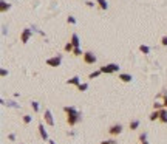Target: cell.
I'll return each mask as SVG.
<instances>
[{"mask_svg": "<svg viewBox=\"0 0 167 144\" xmlns=\"http://www.w3.org/2000/svg\"><path fill=\"white\" fill-rule=\"evenodd\" d=\"M8 139H11V141H16V135H14V133H10V135H8Z\"/></svg>", "mask_w": 167, "mask_h": 144, "instance_id": "obj_30", "label": "cell"}, {"mask_svg": "<svg viewBox=\"0 0 167 144\" xmlns=\"http://www.w3.org/2000/svg\"><path fill=\"white\" fill-rule=\"evenodd\" d=\"M82 59H84V62H85L87 65H94V64H96V61H98V57H96V54H94V53L87 51V53H84Z\"/></svg>", "mask_w": 167, "mask_h": 144, "instance_id": "obj_3", "label": "cell"}, {"mask_svg": "<svg viewBox=\"0 0 167 144\" xmlns=\"http://www.w3.org/2000/svg\"><path fill=\"white\" fill-rule=\"evenodd\" d=\"M0 74H2V78H5V76H8V70H5V68H3L2 71H0Z\"/></svg>", "mask_w": 167, "mask_h": 144, "instance_id": "obj_31", "label": "cell"}, {"mask_svg": "<svg viewBox=\"0 0 167 144\" xmlns=\"http://www.w3.org/2000/svg\"><path fill=\"white\" fill-rule=\"evenodd\" d=\"M31 36H33V30H31V28H25L23 31H22V34H20V42L22 43H28V40L31 39Z\"/></svg>", "mask_w": 167, "mask_h": 144, "instance_id": "obj_6", "label": "cell"}, {"mask_svg": "<svg viewBox=\"0 0 167 144\" xmlns=\"http://www.w3.org/2000/svg\"><path fill=\"white\" fill-rule=\"evenodd\" d=\"M30 104H31V109H33L36 113H39V112H40V105H39V102H37V101H31Z\"/></svg>", "mask_w": 167, "mask_h": 144, "instance_id": "obj_17", "label": "cell"}, {"mask_svg": "<svg viewBox=\"0 0 167 144\" xmlns=\"http://www.w3.org/2000/svg\"><path fill=\"white\" fill-rule=\"evenodd\" d=\"M67 84H68V85H76V87H78V85L80 84V78H79V76H73L71 79L67 81Z\"/></svg>", "mask_w": 167, "mask_h": 144, "instance_id": "obj_13", "label": "cell"}, {"mask_svg": "<svg viewBox=\"0 0 167 144\" xmlns=\"http://www.w3.org/2000/svg\"><path fill=\"white\" fill-rule=\"evenodd\" d=\"M99 74H102V73H101V70H96V71H93V73H90V74H88V78H90V79H94V78H98Z\"/></svg>", "mask_w": 167, "mask_h": 144, "instance_id": "obj_21", "label": "cell"}, {"mask_svg": "<svg viewBox=\"0 0 167 144\" xmlns=\"http://www.w3.org/2000/svg\"><path fill=\"white\" fill-rule=\"evenodd\" d=\"M78 90H79V92H87V90H88V84L87 82H80L78 85Z\"/></svg>", "mask_w": 167, "mask_h": 144, "instance_id": "obj_19", "label": "cell"}, {"mask_svg": "<svg viewBox=\"0 0 167 144\" xmlns=\"http://www.w3.org/2000/svg\"><path fill=\"white\" fill-rule=\"evenodd\" d=\"M148 119L150 121H156V119H159V110H153L150 116H148Z\"/></svg>", "mask_w": 167, "mask_h": 144, "instance_id": "obj_16", "label": "cell"}, {"mask_svg": "<svg viewBox=\"0 0 167 144\" xmlns=\"http://www.w3.org/2000/svg\"><path fill=\"white\" fill-rule=\"evenodd\" d=\"M139 51L141 53H144V54H148V53H150V47H147V45H139Z\"/></svg>", "mask_w": 167, "mask_h": 144, "instance_id": "obj_18", "label": "cell"}, {"mask_svg": "<svg viewBox=\"0 0 167 144\" xmlns=\"http://www.w3.org/2000/svg\"><path fill=\"white\" fill-rule=\"evenodd\" d=\"M48 143H49V144H56V143L53 141V139H48Z\"/></svg>", "mask_w": 167, "mask_h": 144, "instance_id": "obj_34", "label": "cell"}, {"mask_svg": "<svg viewBox=\"0 0 167 144\" xmlns=\"http://www.w3.org/2000/svg\"><path fill=\"white\" fill-rule=\"evenodd\" d=\"M139 119H133V121H130V124H129V127H130V130H136L138 127H139Z\"/></svg>", "mask_w": 167, "mask_h": 144, "instance_id": "obj_15", "label": "cell"}, {"mask_svg": "<svg viewBox=\"0 0 167 144\" xmlns=\"http://www.w3.org/2000/svg\"><path fill=\"white\" fill-rule=\"evenodd\" d=\"M64 50H65L67 53H73V50H74V47H73V45H71V42H68V43H67L65 47H64Z\"/></svg>", "mask_w": 167, "mask_h": 144, "instance_id": "obj_20", "label": "cell"}, {"mask_svg": "<svg viewBox=\"0 0 167 144\" xmlns=\"http://www.w3.org/2000/svg\"><path fill=\"white\" fill-rule=\"evenodd\" d=\"M31 119H33V118H31L30 115H23V124H26V125H28V124L31 123Z\"/></svg>", "mask_w": 167, "mask_h": 144, "instance_id": "obj_25", "label": "cell"}, {"mask_svg": "<svg viewBox=\"0 0 167 144\" xmlns=\"http://www.w3.org/2000/svg\"><path fill=\"white\" fill-rule=\"evenodd\" d=\"M10 10H11V3L2 0V2H0V12H6V11H10Z\"/></svg>", "mask_w": 167, "mask_h": 144, "instance_id": "obj_10", "label": "cell"}, {"mask_svg": "<svg viewBox=\"0 0 167 144\" xmlns=\"http://www.w3.org/2000/svg\"><path fill=\"white\" fill-rule=\"evenodd\" d=\"M159 121L162 124H167V109L159 110Z\"/></svg>", "mask_w": 167, "mask_h": 144, "instance_id": "obj_12", "label": "cell"}, {"mask_svg": "<svg viewBox=\"0 0 167 144\" xmlns=\"http://www.w3.org/2000/svg\"><path fill=\"white\" fill-rule=\"evenodd\" d=\"M101 144H116V139L111 138V139H107V141H101Z\"/></svg>", "mask_w": 167, "mask_h": 144, "instance_id": "obj_27", "label": "cell"}, {"mask_svg": "<svg viewBox=\"0 0 167 144\" xmlns=\"http://www.w3.org/2000/svg\"><path fill=\"white\" fill-rule=\"evenodd\" d=\"M121 132H122V124H113L110 129H108V135L110 136H118V135H121Z\"/></svg>", "mask_w": 167, "mask_h": 144, "instance_id": "obj_4", "label": "cell"}, {"mask_svg": "<svg viewBox=\"0 0 167 144\" xmlns=\"http://www.w3.org/2000/svg\"><path fill=\"white\" fill-rule=\"evenodd\" d=\"M43 119H45V124L49 125V127H53L54 125V118H53V113H51V110L47 109L43 112Z\"/></svg>", "mask_w": 167, "mask_h": 144, "instance_id": "obj_7", "label": "cell"}, {"mask_svg": "<svg viewBox=\"0 0 167 144\" xmlns=\"http://www.w3.org/2000/svg\"><path fill=\"white\" fill-rule=\"evenodd\" d=\"M37 130H39V135H40V138L43 139V141H48V132L45 130V125H43V123H39V125H37Z\"/></svg>", "mask_w": 167, "mask_h": 144, "instance_id": "obj_8", "label": "cell"}, {"mask_svg": "<svg viewBox=\"0 0 167 144\" xmlns=\"http://www.w3.org/2000/svg\"><path fill=\"white\" fill-rule=\"evenodd\" d=\"M146 139H147V133L146 132H144V133H141V135H139V141H146Z\"/></svg>", "mask_w": 167, "mask_h": 144, "instance_id": "obj_29", "label": "cell"}, {"mask_svg": "<svg viewBox=\"0 0 167 144\" xmlns=\"http://www.w3.org/2000/svg\"><path fill=\"white\" fill-rule=\"evenodd\" d=\"M119 68L121 67L118 64H107V65H102L99 70H101L102 74H111V73H118Z\"/></svg>", "mask_w": 167, "mask_h": 144, "instance_id": "obj_2", "label": "cell"}, {"mask_svg": "<svg viewBox=\"0 0 167 144\" xmlns=\"http://www.w3.org/2000/svg\"><path fill=\"white\" fill-rule=\"evenodd\" d=\"M67 22H68V23H71V25H76V19L73 16H68L67 17Z\"/></svg>", "mask_w": 167, "mask_h": 144, "instance_id": "obj_26", "label": "cell"}, {"mask_svg": "<svg viewBox=\"0 0 167 144\" xmlns=\"http://www.w3.org/2000/svg\"><path fill=\"white\" fill-rule=\"evenodd\" d=\"M64 112L67 113V123H68V125H71V127H73V125H76L80 119H82L80 113L74 109V107L65 105V107H64Z\"/></svg>", "mask_w": 167, "mask_h": 144, "instance_id": "obj_1", "label": "cell"}, {"mask_svg": "<svg viewBox=\"0 0 167 144\" xmlns=\"http://www.w3.org/2000/svg\"><path fill=\"white\" fill-rule=\"evenodd\" d=\"M162 104H164V109H167V94H164V102Z\"/></svg>", "mask_w": 167, "mask_h": 144, "instance_id": "obj_33", "label": "cell"}, {"mask_svg": "<svg viewBox=\"0 0 167 144\" xmlns=\"http://www.w3.org/2000/svg\"><path fill=\"white\" fill-rule=\"evenodd\" d=\"M85 5H87L88 8H93V6H94V3H93V2H85Z\"/></svg>", "mask_w": 167, "mask_h": 144, "instance_id": "obj_32", "label": "cell"}, {"mask_svg": "<svg viewBox=\"0 0 167 144\" xmlns=\"http://www.w3.org/2000/svg\"><path fill=\"white\" fill-rule=\"evenodd\" d=\"M119 79L127 84V82H132L133 78H132V74H129V73H119Z\"/></svg>", "mask_w": 167, "mask_h": 144, "instance_id": "obj_11", "label": "cell"}, {"mask_svg": "<svg viewBox=\"0 0 167 144\" xmlns=\"http://www.w3.org/2000/svg\"><path fill=\"white\" fill-rule=\"evenodd\" d=\"M5 105H8V107H12V109H19V105H17L14 101H8V102H5Z\"/></svg>", "mask_w": 167, "mask_h": 144, "instance_id": "obj_23", "label": "cell"}, {"mask_svg": "<svg viewBox=\"0 0 167 144\" xmlns=\"http://www.w3.org/2000/svg\"><path fill=\"white\" fill-rule=\"evenodd\" d=\"M162 107H164V104H161V102H155V104H153V110H162Z\"/></svg>", "mask_w": 167, "mask_h": 144, "instance_id": "obj_24", "label": "cell"}, {"mask_svg": "<svg viewBox=\"0 0 167 144\" xmlns=\"http://www.w3.org/2000/svg\"><path fill=\"white\" fill-rule=\"evenodd\" d=\"M141 144H148V141H142Z\"/></svg>", "mask_w": 167, "mask_h": 144, "instance_id": "obj_35", "label": "cell"}, {"mask_svg": "<svg viewBox=\"0 0 167 144\" xmlns=\"http://www.w3.org/2000/svg\"><path fill=\"white\" fill-rule=\"evenodd\" d=\"M73 56H84V53H82V50H80V47H78V48H74V50H73Z\"/></svg>", "mask_w": 167, "mask_h": 144, "instance_id": "obj_22", "label": "cell"}, {"mask_svg": "<svg viewBox=\"0 0 167 144\" xmlns=\"http://www.w3.org/2000/svg\"><path fill=\"white\" fill-rule=\"evenodd\" d=\"M60 62H62V56L57 54V56L48 57V59H47V65H48V67H59Z\"/></svg>", "mask_w": 167, "mask_h": 144, "instance_id": "obj_5", "label": "cell"}, {"mask_svg": "<svg viewBox=\"0 0 167 144\" xmlns=\"http://www.w3.org/2000/svg\"><path fill=\"white\" fill-rule=\"evenodd\" d=\"M70 42H71V45H73L74 48L80 47V40H79V36L76 34V33H73V34H71V37H70Z\"/></svg>", "mask_w": 167, "mask_h": 144, "instance_id": "obj_9", "label": "cell"}, {"mask_svg": "<svg viewBox=\"0 0 167 144\" xmlns=\"http://www.w3.org/2000/svg\"><path fill=\"white\" fill-rule=\"evenodd\" d=\"M96 5L101 8L102 11H107V10H108V3H107V0H96Z\"/></svg>", "mask_w": 167, "mask_h": 144, "instance_id": "obj_14", "label": "cell"}, {"mask_svg": "<svg viewBox=\"0 0 167 144\" xmlns=\"http://www.w3.org/2000/svg\"><path fill=\"white\" fill-rule=\"evenodd\" d=\"M161 45L162 47H167V36H162L161 37Z\"/></svg>", "mask_w": 167, "mask_h": 144, "instance_id": "obj_28", "label": "cell"}]
</instances>
